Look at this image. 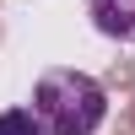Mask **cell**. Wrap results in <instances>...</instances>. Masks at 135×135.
<instances>
[{
    "instance_id": "obj_1",
    "label": "cell",
    "mask_w": 135,
    "mask_h": 135,
    "mask_svg": "<svg viewBox=\"0 0 135 135\" xmlns=\"http://www.w3.org/2000/svg\"><path fill=\"white\" fill-rule=\"evenodd\" d=\"M32 119L43 124V135H97L108 119V92L97 76L54 65L32 86Z\"/></svg>"
},
{
    "instance_id": "obj_2",
    "label": "cell",
    "mask_w": 135,
    "mask_h": 135,
    "mask_svg": "<svg viewBox=\"0 0 135 135\" xmlns=\"http://www.w3.org/2000/svg\"><path fill=\"white\" fill-rule=\"evenodd\" d=\"M86 16L103 38L135 43V0H86Z\"/></svg>"
},
{
    "instance_id": "obj_3",
    "label": "cell",
    "mask_w": 135,
    "mask_h": 135,
    "mask_svg": "<svg viewBox=\"0 0 135 135\" xmlns=\"http://www.w3.org/2000/svg\"><path fill=\"white\" fill-rule=\"evenodd\" d=\"M0 135H43V124L32 119V108H6L0 114Z\"/></svg>"
}]
</instances>
